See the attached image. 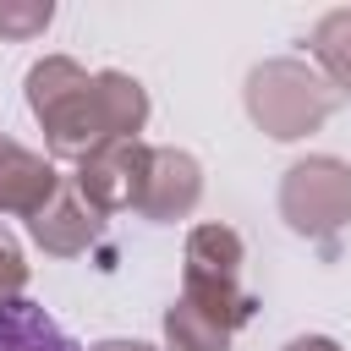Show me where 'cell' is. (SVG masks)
<instances>
[{"mask_svg":"<svg viewBox=\"0 0 351 351\" xmlns=\"http://www.w3.org/2000/svg\"><path fill=\"white\" fill-rule=\"evenodd\" d=\"M27 110L44 126V148L49 159H88L104 143H115L110 132V110L99 93V71H82L71 55H44L27 66Z\"/></svg>","mask_w":351,"mask_h":351,"instance_id":"cell-1","label":"cell"},{"mask_svg":"<svg viewBox=\"0 0 351 351\" xmlns=\"http://www.w3.org/2000/svg\"><path fill=\"white\" fill-rule=\"evenodd\" d=\"M241 104H247V121L274 137V143H302L313 137L335 110H340V93L335 82L296 60V55H274V60H258L241 82Z\"/></svg>","mask_w":351,"mask_h":351,"instance_id":"cell-2","label":"cell"},{"mask_svg":"<svg viewBox=\"0 0 351 351\" xmlns=\"http://www.w3.org/2000/svg\"><path fill=\"white\" fill-rule=\"evenodd\" d=\"M241 263H247V241L230 225H192L186 230V263H181V296L192 307H203L208 318H219L230 335L241 324H252L258 296L241 291Z\"/></svg>","mask_w":351,"mask_h":351,"instance_id":"cell-3","label":"cell"},{"mask_svg":"<svg viewBox=\"0 0 351 351\" xmlns=\"http://www.w3.org/2000/svg\"><path fill=\"white\" fill-rule=\"evenodd\" d=\"M280 219L302 241H335L351 225V159L307 154L280 176Z\"/></svg>","mask_w":351,"mask_h":351,"instance_id":"cell-4","label":"cell"},{"mask_svg":"<svg viewBox=\"0 0 351 351\" xmlns=\"http://www.w3.org/2000/svg\"><path fill=\"white\" fill-rule=\"evenodd\" d=\"M148 159L154 148L137 137V143H104L99 154H88L77 165V197L93 208V214H121V208H137L143 197V181H148Z\"/></svg>","mask_w":351,"mask_h":351,"instance_id":"cell-5","label":"cell"},{"mask_svg":"<svg viewBox=\"0 0 351 351\" xmlns=\"http://www.w3.org/2000/svg\"><path fill=\"white\" fill-rule=\"evenodd\" d=\"M203 203V165L186 148H154L148 159V181L137 197V214L148 225H176Z\"/></svg>","mask_w":351,"mask_h":351,"instance_id":"cell-6","label":"cell"},{"mask_svg":"<svg viewBox=\"0 0 351 351\" xmlns=\"http://www.w3.org/2000/svg\"><path fill=\"white\" fill-rule=\"evenodd\" d=\"M60 186L66 181H60L55 159H44V154H33V148H22L16 137L0 132V214L33 219Z\"/></svg>","mask_w":351,"mask_h":351,"instance_id":"cell-7","label":"cell"},{"mask_svg":"<svg viewBox=\"0 0 351 351\" xmlns=\"http://www.w3.org/2000/svg\"><path fill=\"white\" fill-rule=\"evenodd\" d=\"M27 241L49 258H77L99 241V214L77 197V186H60L33 219H27Z\"/></svg>","mask_w":351,"mask_h":351,"instance_id":"cell-8","label":"cell"},{"mask_svg":"<svg viewBox=\"0 0 351 351\" xmlns=\"http://www.w3.org/2000/svg\"><path fill=\"white\" fill-rule=\"evenodd\" d=\"M307 55H313V66L335 82V93L351 99V5H335V11H324V16L313 22Z\"/></svg>","mask_w":351,"mask_h":351,"instance_id":"cell-9","label":"cell"},{"mask_svg":"<svg viewBox=\"0 0 351 351\" xmlns=\"http://www.w3.org/2000/svg\"><path fill=\"white\" fill-rule=\"evenodd\" d=\"M0 351H82L44 307H33L27 296L0 307Z\"/></svg>","mask_w":351,"mask_h":351,"instance_id":"cell-10","label":"cell"},{"mask_svg":"<svg viewBox=\"0 0 351 351\" xmlns=\"http://www.w3.org/2000/svg\"><path fill=\"white\" fill-rule=\"evenodd\" d=\"M99 93H104V110H110V132L115 143H137V132L148 126V88L132 77V71H99Z\"/></svg>","mask_w":351,"mask_h":351,"instance_id":"cell-11","label":"cell"},{"mask_svg":"<svg viewBox=\"0 0 351 351\" xmlns=\"http://www.w3.org/2000/svg\"><path fill=\"white\" fill-rule=\"evenodd\" d=\"M165 351H230V329L186 296H176L165 307Z\"/></svg>","mask_w":351,"mask_h":351,"instance_id":"cell-12","label":"cell"},{"mask_svg":"<svg viewBox=\"0 0 351 351\" xmlns=\"http://www.w3.org/2000/svg\"><path fill=\"white\" fill-rule=\"evenodd\" d=\"M49 22H55V5L49 0H0V38H11V44L38 38Z\"/></svg>","mask_w":351,"mask_h":351,"instance_id":"cell-13","label":"cell"},{"mask_svg":"<svg viewBox=\"0 0 351 351\" xmlns=\"http://www.w3.org/2000/svg\"><path fill=\"white\" fill-rule=\"evenodd\" d=\"M22 291H27V258H22V241L0 225V307L22 302Z\"/></svg>","mask_w":351,"mask_h":351,"instance_id":"cell-14","label":"cell"},{"mask_svg":"<svg viewBox=\"0 0 351 351\" xmlns=\"http://www.w3.org/2000/svg\"><path fill=\"white\" fill-rule=\"evenodd\" d=\"M280 351H340V340H329V335H296V340H285Z\"/></svg>","mask_w":351,"mask_h":351,"instance_id":"cell-15","label":"cell"},{"mask_svg":"<svg viewBox=\"0 0 351 351\" xmlns=\"http://www.w3.org/2000/svg\"><path fill=\"white\" fill-rule=\"evenodd\" d=\"M88 351H159V346H148V340H93Z\"/></svg>","mask_w":351,"mask_h":351,"instance_id":"cell-16","label":"cell"}]
</instances>
